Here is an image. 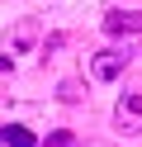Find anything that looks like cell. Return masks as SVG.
<instances>
[{
    "instance_id": "9c48e42d",
    "label": "cell",
    "mask_w": 142,
    "mask_h": 147,
    "mask_svg": "<svg viewBox=\"0 0 142 147\" xmlns=\"http://www.w3.org/2000/svg\"><path fill=\"white\" fill-rule=\"evenodd\" d=\"M0 147H5V138H0Z\"/></svg>"
},
{
    "instance_id": "ba28073f",
    "label": "cell",
    "mask_w": 142,
    "mask_h": 147,
    "mask_svg": "<svg viewBox=\"0 0 142 147\" xmlns=\"http://www.w3.org/2000/svg\"><path fill=\"white\" fill-rule=\"evenodd\" d=\"M9 67H14V57H5V52H0V71H9Z\"/></svg>"
},
{
    "instance_id": "277c9868",
    "label": "cell",
    "mask_w": 142,
    "mask_h": 147,
    "mask_svg": "<svg viewBox=\"0 0 142 147\" xmlns=\"http://www.w3.org/2000/svg\"><path fill=\"white\" fill-rule=\"evenodd\" d=\"M0 138H5L9 147H38V142H33V133H28L24 123H9V128H0Z\"/></svg>"
},
{
    "instance_id": "6da1fadb",
    "label": "cell",
    "mask_w": 142,
    "mask_h": 147,
    "mask_svg": "<svg viewBox=\"0 0 142 147\" xmlns=\"http://www.w3.org/2000/svg\"><path fill=\"white\" fill-rule=\"evenodd\" d=\"M114 128L123 138H142V95L137 90H123L118 105H114Z\"/></svg>"
},
{
    "instance_id": "52a82bcc",
    "label": "cell",
    "mask_w": 142,
    "mask_h": 147,
    "mask_svg": "<svg viewBox=\"0 0 142 147\" xmlns=\"http://www.w3.org/2000/svg\"><path fill=\"white\" fill-rule=\"evenodd\" d=\"M62 100H66V105H76V100H81V86H76V81H66V86H62Z\"/></svg>"
},
{
    "instance_id": "7a4b0ae2",
    "label": "cell",
    "mask_w": 142,
    "mask_h": 147,
    "mask_svg": "<svg viewBox=\"0 0 142 147\" xmlns=\"http://www.w3.org/2000/svg\"><path fill=\"white\" fill-rule=\"evenodd\" d=\"M123 67H128V48H104L90 57V76L95 81H118Z\"/></svg>"
},
{
    "instance_id": "8992f818",
    "label": "cell",
    "mask_w": 142,
    "mask_h": 147,
    "mask_svg": "<svg viewBox=\"0 0 142 147\" xmlns=\"http://www.w3.org/2000/svg\"><path fill=\"white\" fill-rule=\"evenodd\" d=\"M38 147H76V133H71V128H57V133H47Z\"/></svg>"
},
{
    "instance_id": "3957f363",
    "label": "cell",
    "mask_w": 142,
    "mask_h": 147,
    "mask_svg": "<svg viewBox=\"0 0 142 147\" xmlns=\"http://www.w3.org/2000/svg\"><path fill=\"white\" fill-rule=\"evenodd\" d=\"M104 33H109V38L142 33V10H109V14H104Z\"/></svg>"
},
{
    "instance_id": "5b68a950",
    "label": "cell",
    "mask_w": 142,
    "mask_h": 147,
    "mask_svg": "<svg viewBox=\"0 0 142 147\" xmlns=\"http://www.w3.org/2000/svg\"><path fill=\"white\" fill-rule=\"evenodd\" d=\"M33 38H38V29H33V19H24V24H19V29H14V38H9V48H14V52H24V48H33Z\"/></svg>"
}]
</instances>
